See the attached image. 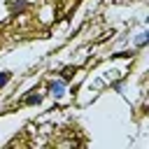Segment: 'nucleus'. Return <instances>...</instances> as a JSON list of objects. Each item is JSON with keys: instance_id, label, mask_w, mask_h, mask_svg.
Here are the masks:
<instances>
[{"instance_id": "f257e3e1", "label": "nucleus", "mask_w": 149, "mask_h": 149, "mask_svg": "<svg viewBox=\"0 0 149 149\" xmlns=\"http://www.w3.org/2000/svg\"><path fill=\"white\" fill-rule=\"evenodd\" d=\"M63 88H65L63 81H54V84H51V93H54V95H63Z\"/></svg>"}, {"instance_id": "f03ea898", "label": "nucleus", "mask_w": 149, "mask_h": 149, "mask_svg": "<svg viewBox=\"0 0 149 149\" xmlns=\"http://www.w3.org/2000/svg\"><path fill=\"white\" fill-rule=\"evenodd\" d=\"M7 79H9V72H0V86H2Z\"/></svg>"}]
</instances>
